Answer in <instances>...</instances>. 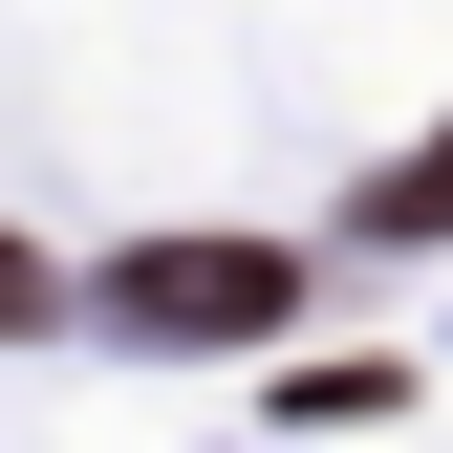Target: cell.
<instances>
[{
	"instance_id": "6da1fadb",
	"label": "cell",
	"mask_w": 453,
	"mask_h": 453,
	"mask_svg": "<svg viewBox=\"0 0 453 453\" xmlns=\"http://www.w3.org/2000/svg\"><path fill=\"white\" fill-rule=\"evenodd\" d=\"M108 324L130 346H259V324H303V259L280 238H130L108 259Z\"/></svg>"
},
{
	"instance_id": "3957f363",
	"label": "cell",
	"mask_w": 453,
	"mask_h": 453,
	"mask_svg": "<svg viewBox=\"0 0 453 453\" xmlns=\"http://www.w3.org/2000/svg\"><path fill=\"white\" fill-rule=\"evenodd\" d=\"M0 324H43V259H22V238H0Z\"/></svg>"
},
{
	"instance_id": "7a4b0ae2",
	"label": "cell",
	"mask_w": 453,
	"mask_h": 453,
	"mask_svg": "<svg viewBox=\"0 0 453 453\" xmlns=\"http://www.w3.org/2000/svg\"><path fill=\"white\" fill-rule=\"evenodd\" d=\"M367 216H388V238H453V130H432V151H411V173H388Z\"/></svg>"
}]
</instances>
